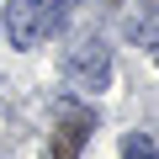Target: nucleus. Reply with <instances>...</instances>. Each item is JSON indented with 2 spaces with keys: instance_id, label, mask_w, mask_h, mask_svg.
I'll return each instance as SVG.
<instances>
[{
  "instance_id": "f257e3e1",
  "label": "nucleus",
  "mask_w": 159,
  "mask_h": 159,
  "mask_svg": "<svg viewBox=\"0 0 159 159\" xmlns=\"http://www.w3.org/2000/svg\"><path fill=\"white\" fill-rule=\"evenodd\" d=\"M64 69H69V80H74L80 90H106V85H111V48H106L101 37H85V43L69 48Z\"/></svg>"
},
{
  "instance_id": "f03ea898",
  "label": "nucleus",
  "mask_w": 159,
  "mask_h": 159,
  "mask_svg": "<svg viewBox=\"0 0 159 159\" xmlns=\"http://www.w3.org/2000/svg\"><path fill=\"white\" fill-rule=\"evenodd\" d=\"M90 127H96V117L85 111V106H58V133H53V143H48V154L53 159H80V143L90 138Z\"/></svg>"
},
{
  "instance_id": "7ed1b4c3",
  "label": "nucleus",
  "mask_w": 159,
  "mask_h": 159,
  "mask_svg": "<svg viewBox=\"0 0 159 159\" xmlns=\"http://www.w3.org/2000/svg\"><path fill=\"white\" fill-rule=\"evenodd\" d=\"M6 37H11V48H37L48 37V21H43V6H37V0H11Z\"/></svg>"
},
{
  "instance_id": "20e7f679",
  "label": "nucleus",
  "mask_w": 159,
  "mask_h": 159,
  "mask_svg": "<svg viewBox=\"0 0 159 159\" xmlns=\"http://www.w3.org/2000/svg\"><path fill=\"white\" fill-rule=\"evenodd\" d=\"M122 32H127L138 48H159V6H154V11H138V16H127V21H122Z\"/></svg>"
},
{
  "instance_id": "39448f33",
  "label": "nucleus",
  "mask_w": 159,
  "mask_h": 159,
  "mask_svg": "<svg viewBox=\"0 0 159 159\" xmlns=\"http://www.w3.org/2000/svg\"><path fill=\"white\" fill-rule=\"evenodd\" d=\"M122 159H159V138L154 133H127L122 138Z\"/></svg>"
},
{
  "instance_id": "423d86ee",
  "label": "nucleus",
  "mask_w": 159,
  "mask_h": 159,
  "mask_svg": "<svg viewBox=\"0 0 159 159\" xmlns=\"http://www.w3.org/2000/svg\"><path fill=\"white\" fill-rule=\"evenodd\" d=\"M143 6H159V0H143Z\"/></svg>"
},
{
  "instance_id": "0eeeda50",
  "label": "nucleus",
  "mask_w": 159,
  "mask_h": 159,
  "mask_svg": "<svg viewBox=\"0 0 159 159\" xmlns=\"http://www.w3.org/2000/svg\"><path fill=\"white\" fill-rule=\"evenodd\" d=\"M154 64H159V48H154Z\"/></svg>"
}]
</instances>
